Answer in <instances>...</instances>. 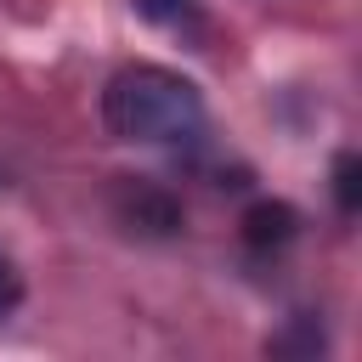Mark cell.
Masks as SVG:
<instances>
[{
  "instance_id": "cell-1",
  "label": "cell",
  "mask_w": 362,
  "mask_h": 362,
  "mask_svg": "<svg viewBox=\"0 0 362 362\" xmlns=\"http://www.w3.org/2000/svg\"><path fill=\"white\" fill-rule=\"evenodd\" d=\"M102 124L136 147H198L209 130V107L187 74L164 62H130L102 90Z\"/></svg>"
},
{
  "instance_id": "cell-2",
  "label": "cell",
  "mask_w": 362,
  "mask_h": 362,
  "mask_svg": "<svg viewBox=\"0 0 362 362\" xmlns=\"http://www.w3.org/2000/svg\"><path fill=\"white\" fill-rule=\"evenodd\" d=\"M243 238H249L255 249L288 243V238H294V209H288V204H255V209L243 215Z\"/></svg>"
},
{
  "instance_id": "cell-3",
  "label": "cell",
  "mask_w": 362,
  "mask_h": 362,
  "mask_svg": "<svg viewBox=\"0 0 362 362\" xmlns=\"http://www.w3.org/2000/svg\"><path fill=\"white\" fill-rule=\"evenodd\" d=\"M334 198L345 215H356V198H362V181H356V153H339L334 158Z\"/></svg>"
},
{
  "instance_id": "cell-4",
  "label": "cell",
  "mask_w": 362,
  "mask_h": 362,
  "mask_svg": "<svg viewBox=\"0 0 362 362\" xmlns=\"http://www.w3.org/2000/svg\"><path fill=\"white\" fill-rule=\"evenodd\" d=\"M136 11H141L147 23H164V28H175V23H187V17L198 11V0H136Z\"/></svg>"
},
{
  "instance_id": "cell-5",
  "label": "cell",
  "mask_w": 362,
  "mask_h": 362,
  "mask_svg": "<svg viewBox=\"0 0 362 362\" xmlns=\"http://www.w3.org/2000/svg\"><path fill=\"white\" fill-rule=\"evenodd\" d=\"M23 305V272H17V260L0 249V317H11Z\"/></svg>"
}]
</instances>
